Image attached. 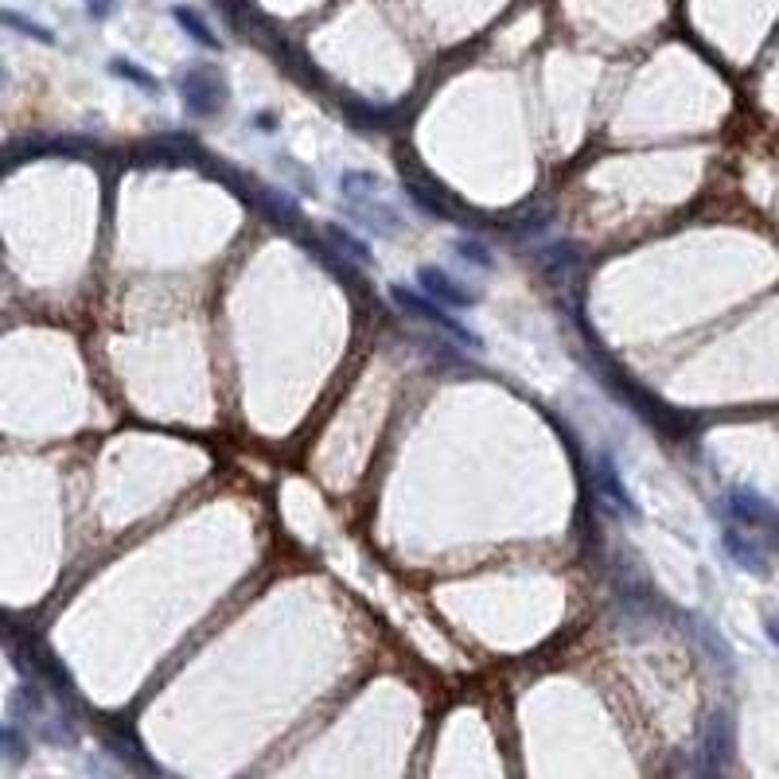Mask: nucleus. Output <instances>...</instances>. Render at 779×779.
Here are the masks:
<instances>
[{
  "instance_id": "obj_1",
  "label": "nucleus",
  "mask_w": 779,
  "mask_h": 779,
  "mask_svg": "<svg viewBox=\"0 0 779 779\" xmlns=\"http://www.w3.org/2000/svg\"><path fill=\"white\" fill-rule=\"evenodd\" d=\"M394 301L402 304L406 312H414V316H422V320H429V324H437V327H445L448 335H456L461 343H472V347H479V335L476 332H468L464 324H456L453 316H448V308L441 301H425V296H417V293H409V289H402V285H394Z\"/></svg>"
},
{
  "instance_id": "obj_2",
  "label": "nucleus",
  "mask_w": 779,
  "mask_h": 779,
  "mask_svg": "<svg viewBox=\"0 0 779 779\" xmlns=\"http://www.w3.org/2000/svg\"><path fill=\"white\" fill-rule=\"evenodd\" d=\"M180 87H183V105H188L191 113H211L223 105V79H219L215 71H208V67L188 71Z\"/></svg>"
},
{
  "instance_id": "obj_7",
  "label": "nucleus",
  "mask_w": 779,
  "mask_h": 779,
  "mask_svg": "<svg viewBox=\"0 0 779 779\" xmlns=\"http://www.w3.org/2000/svg\"><path fill=\"white\" fill-rule=\"evenodd\" d=\"M172 17L180 20V28H188V32L195 36V40H200L203 48H219L215 32H211V28H208V20H203V17H200V12H195V9H175Z\"/></svg>"
},
{
  "instance_id": "obj_5",
  "label": "nucleus",
  "mask_w": 779,
  "mask_h": 779,
  "mask_svg": "<svg viewBox=\"0 0 779 779\" xmlns=\"http://www.w3.org/2000/svg\"><path fill=\"white\" fill-rule=\"evenodd\" d=\"M729 515L737 518V523H748V526H760V523H771V510L768 503L760 499V495L752 492H732L729 495Z\"/></svg>"
},
{
  "instance_id": "obj_10",
  "label": "nucleus",
  "mask_w": 779,
  "mask_h": 779,
  "mask_svg": "<svg viewBox=\"0 0 779 779\" xmlns=\"http://www.w3.org/2000/svg\"><path fill=\"white\" fill-rule=\"evenodd\" d=\"M4 20H9V24H12V28H20V32L36 36V40H51V32H43V28L28 24V20H20V17H17V12H4Z\"/></svg>"
},
{
  "instance_id": "obj_6",
  "label": "nucleus",
  "mask_w": 779,
  "mask_h": 779,
  "mask_svg": "<svg viewBox=\"0 0 779 779\" xmlns=\"http://www.w3.org/2000/svg\"><path fill=\"white\" fill-rule=\"evenodd\" d=\"M725 549H729V557L740 565V569H756V573H763V549L756 546L748 534H740V530H729L725 534Z\"/></svg>"
},
{
  "instance_id": "obj_11",
  "label": "nucleus",
  "mask_w": 779,
  "mask_h": 779,
  "mask_svg": "<svg viewBox=\"0 0 779 779\" xmlns=\"http://www.w3.org/2000/svg\"><path fill=\"white\" fill-rule=\"evenodd\" d=\"M87 9H90V17H105V12L113 9V0H87Z\"/></svg>"
},
{
  "instance_id": "obj_4",
  "label": "nucleus",
  "mask_w": 779,
  "mask_h": 779,
  "mask_svg": "<svg viewBox=\"0 0 779 779\" xmlns=\"http://www.w3.org/2000/svg\"><path fill=\"white\" fill-rule=\"evenodd\" d=\"M593 479H597L600 492H605L608 499H613V507L631 510V515H636V503H631L628 487H624V484H620V476H616V464H613V456H608V453H600V456H597V472H593Z\"/></svg>"
},
{
  "instance_id": "obj_9",
  "label": "nucleus",
  "mask_w": 779,
  "mask_h": 779,
  "mask_svg": "<svg viewBox=\"0 0 779 779\" xmlns=\"http://www.w3.org/2000/svg\"><path fill=\"white\" fill-rule=\"evenodd\" d=\"M456 250H461L464 262H476V265H484V270H487V265H492V254H487V250L479 246V242L461 239V242H456Z\"/></svg>"
},
{
  "instance_id": "obj_8",
  "label": "nucleus",
  "mask_w": 779,
  "mask_h": 779,
  "mask_svg": "<svg viewBox=\"0 0 779 779\" xmlns=\"http://www.w3.org/2000/svg\"><path fill=\"white\" fill-rule=\"evenodd\" d=\"M113 74H118V79H129V82H136V87H149V90H156V79H149V74L144 71H136L133 63H125V59H113Z\"/></svg>"
},
{
  "instance_id": "obj_3",
  "label": "nucleus",
  "mask_w": 779,
  "mask_h": 779,
  "mask_svg": "<svg viewBox=\"0 0 779 779\" xmlns=\"http://www.w3.org/2000/svg\"><path fill=\"white\" fill-rule=\"evenodd\" d=\"M417 281H422L425 293H429L433 301L445 304V308H468V304H476V296L464 293V289H456V281L448 277L445 270H433V265H425V270L417 273Z\"/></svg>"
},
{
  "instance_id": "obj_12",
  "label": "nucleus",
  "mask_w": 779,
  "mask_h": 779,
  "mask_svg": "<svg viewBox=\"0 0 779 779\" xmlns=\"http://www.w3.org/2000/svg\"><path fill=\"white\" fill-rule=\"evenodd\" d=\"M768 636H771V644H779V616H771L768 620Z\"/></svg>"
}]
</instances>
